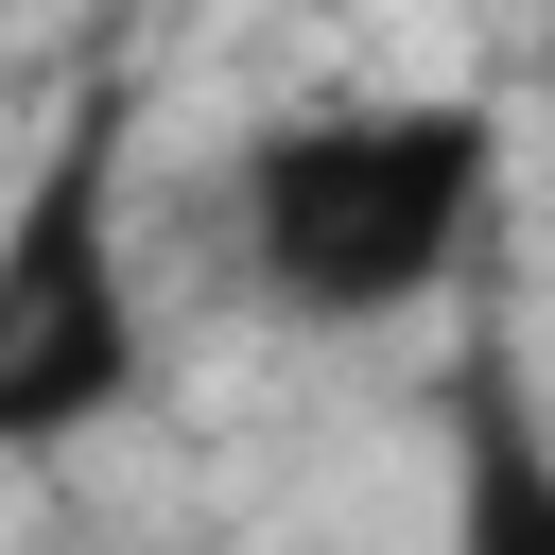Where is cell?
<instances>
[{
    "mask_svg": "<svg viewBox=\"0 0 555 555\" xmlns=\"http://www.w3.org/2000/svg\"><path fill=\"white\" fill-rule=\"evenodd\" d=\"M451 555H555V416L503 347H451Z\"/></svg>",
    "mask_w": 555,
    "mask_h": 555,
    "instance_id": "obj_3",
    "label": "cell"
},
{
    "mask_svg": "<svg viewBox=\"0 0 555 555\" xmlns=\"http://www.w3.org/2000/svg\"><path fill=\"white\" fill-rule=\"evenodd\" d=\"M486 191H503V121L468 87L295 104L225 156V260L278 330H399L468 278Z\"/></svg>",
    "mask_w": 555,
    "mask_h": 555,
    "instance_id": "obj_1",
    "label": "cell"
},
{
    "mask_svg": "<svg viewBox=\"0 0 555 555\" xmlns=\"http://www.w3.org/2000/svg\"><path fill=\"white\" fill-rule=\"evenodd\" d=\"M156 382L139 243H121V87L87 69L0 208V451H69Z\"/></svg>",
    "mask_w": 555,
    "mask_h": 555,
    "instance_id": "obj_2",
    "label": "cell"
},
{
    "mask_svg": "<svg viewBox=\"0 0 555 555\" xmlns=\"http://www.w3.org/2000/svg\"><path fill=\"white\" fill-rule=\"evenodd\" d=\"M538 69H555V0H538Z\"/></svg>",
    "mask_w": 555,
    "mask_h": 555,
    "instance_id": "obj_4",
    "label": "cell"
}]
</instances>
